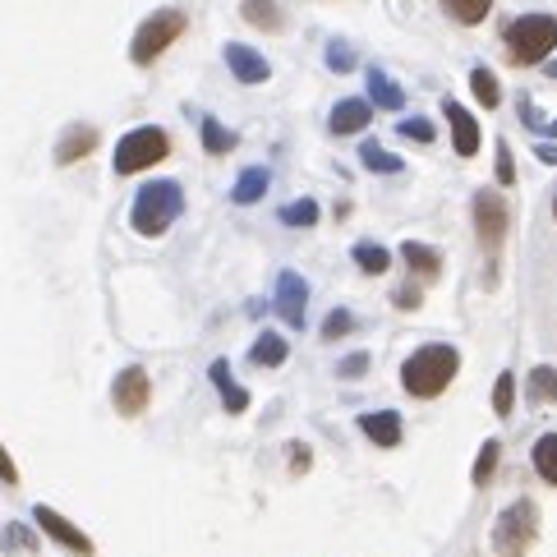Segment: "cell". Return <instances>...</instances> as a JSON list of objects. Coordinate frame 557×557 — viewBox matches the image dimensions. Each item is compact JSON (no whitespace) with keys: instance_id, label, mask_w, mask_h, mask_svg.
<instances>
[{"instance_id":"cell-1","label":"cell","mask_w":557,"mask_h":557,"mask_svg":"<svg viewBox=\"0 0 557 557\" xmlns=\"http://www.w3.org/2000/svg\"><path fill=\"white\" fill-rule=\"evenodd\" d=\"M456 374H460L456 345L433 341V345H419V351L401 364V388H406L410 396H419V401H433V396H443L452 388Z\"/></svg>"},{"instance_id":"cell-2","label":"cell","mask_w":557,"mask_h":557,"mask_svg":"<svg viewBox=\"0 0 557 557\" xmlns=\"http://www.w3.org/2000/svg\"><path fill=\"white\" fill-rule=\"evenodd\" d=\"M185 213V189L176 180H152L134 194V207H129V226L139 230L143 240H162L170 226L180 221Z\"/></svg>"},{"instance_id":"cell-3","label":"cell","mask_w":557,"mask_h":557,"mask_svg":"<svg viewBox=\"0 0 557 557\" xmlns=\"http://www.w3.org/2000/svg\"><path fill=\"white\" fill-rule=\"evenodd\" d=\"M503 47L511 65H544L557 51V18L553 14H521L503 28Z\"/></svg>"},{"instance_id":"cell-4","label":"cell","mask_w":557,"mask_h":557,"mask_svg":"<svg viewBox=\"0 0 557 557\" xmlns=\"http://www.w3.org/2000/svg\"><path fill=\"white\" fill-rule=\"evenodd\" d=\"M189 28V18L185 10H152L139 28H134V42H129V61L134 65H152V61H162V51H170L185 37Z\"/></svg>"},{"instance_id":"cell-5","label":"cell","mask_w":557,"mask_h":557,"mask_svg":"<svg viewBox=\"0 0 557 557\" xmlns=\"http://www.w3.org/2000/svg\"><path fill=\"white\" fill-rule=\"evenodd\" d=\"M534 534H540V507L530 497H516V503L493 521V553L497 557H530Z\"/></svg>"},{"instance_id":"cell-6","label":"cell","mask_w":557,"mask_h":557,"mask_svg":"<svg viewBox=\"0 0 557 557\" xmlns=\"http://www.w3.org/2000/svg\"><path fill=\"white\" fill-rule=\"evenodd\" d=\"M170 157V134L162 125H139L115 143V176H139V170L157 166Z\"/></svg>"},{"instance_id":"cell-7","label":"cell","mask_w":557,"mask_h":557,"mask_svg":"<svg viewBox=\"0 0 557 557\" xmlns=\"http://www.w3.org/2000/svg\"><path fill=\"white\" fill-rule=\"evenodd\" d=\"M507 226H511V207L507 199L497 194V189H479L474 194V236L484 249H497L507 236Z\"/></svg>"},{"instance_id":"cell-8","label":"cell","mask_w":557,"mask_h":557,"mask_svg":"<svg viewBox=\"0 0 557 557\" xmlns=\"http://www.w3.org/2000/svg\"><path fill=\"white\" fill-rule=\"evenodd\" d=\"M148 401H152V378H148V369L129 364V369L115 374V382H111V406L121 410L125 419L143 415V410H148Z\"/></svg>"},{"instance_id":"cell-9","label":"cell","mask_w":557,"mask_h":557,"mask_svg":"<svg viewBox=\"0 0 557 557\" xmlns=\"http://www.w3.org/2000/svg\"><path fill=\"white\" fill-rule=\"evenodd\" d=\"M273 309L281 314L286 328H304V309H309V286L300 273H281L273 291Z\"/></svg>"},{"instance_id":"cell-10","label":"cell","mask_w":557,"mask_h":557,"mask_svg":"<svg viewBox=\"0 0 557 557\" xmlns=\"http://www.w3.org/2000/svg\"><path fill=\"white\" fill-rule=\"evenodd\" d=\"M226 69L236 74V84H249V88H258L273 79V65H267V55L254 51V47H244V42H230L226 47Z\"/></svg>"},{"instance_id":"cell-11","label":"cell","mask_w":557,"mask_h":557,"mask_svg":"<svg viewBox=\"0 0 557 557\" xmlns=\"http://www.w3.org/2000/svg\"><path fill=\"white\" fill-rule=\"evenodd\" d=\"M33 521L42 526V530L51 534L55 544H65L69 553H79V557H92V540H88V534H84L79 526H74V521H65L61 511H51V507H37V511H33Z\"/></svg>"},{"instance_id":"cell-12","label":"cell","mask_w":557,"mask_h":557,"mask_svg":"<svg viewBox=\"0 0 557 557\" xmlns=\"http://www.w3.org/2000/svg\"><path fill=\"white\" fill-rule=\"evenodd\" d=\"M443 115H447V125H452V148L460 152V157H474V152H479V139H484V134H479V121H474V115L460 106L456 98L443 102Z\"/></svg>"},{"instance_id":"cell-13","label":"cell","mask_w":557,"mask_h":557,"mask_svg":"<svg viewBox=\"0 0 557 557\" xmlns=\"http://www.w3.org/2000/svg\"><path fill=\"white\" fill-rule=\"evenodd\" d=\"M374 121V102L369 98H341L328 115V129L337 134V139H345V134H359V129H369Z\"/></svg>"},{"instance_id":"cell-14","label":"cell","mask_w":557,"mask_h":557,"mask_svg":"<svg viewBox=\"0 0 557 557\" xmlns=\"http://www.w3.org/2000/svg\"><path fill=\"white\" fill-rule=\"evenodd\" d=\"M359 429L374 447H401V415L396 410H364Z\"/></svg>"},{"instance_id":"cell-15","label":"cell","mask_w":557,"mask_h":557,"mask_svg":"<svg viewBox=\"0 0 557 557\" xmlns=\"http://www.w3.org/2000/svg\"><path fill=\"white\" fill-rule=\"evenodd\" d=\"M98 139L102 134L92 129V125H69L65 134H61V143H55V162L61 166H74V162H84L92 148H98Z\"/></svg>"},{"instance_id":"cell-16","label":"cell","mask_w":557,"mask_h":557,"mask_svg":"<svg viewBox=\"0 0 557 557\" xmlns=\"http://www.w3.org/2000/svg\"><path fill=\"white\" fill-rule=\"evenodd\" d=\"M401 263H406L415 277H425V281H433L438 273H443V254H438L433 244H419V240L401 244Z\"/></svg>"},{"instance_id":"cell-17","label":"cell","mask_w":557,"mask_h":557,"mask_svg":"<svg viewBox=\"0 0 557 557\" xmlns=\"http://www.w3.org/2000/svg\"><path fill=\"white\" fill-rule=\"evenodd\" d=\"M199 134H203L207 157H226V152H236V143H240V134H236V129H226L217 115H203V121H199Z\"/></svg>"},{"instance_id":"cell-18","label":"cell","mask_w":557,"mask_h":557,"mask_svg":"<svg viewBox=\"0 0 557 557\" xmlns=\"http://www.w3.org/2000/svg\"><path fill=\"white\" fill-rule=\"evenodd\" d=\"M267 185H273V170H267V166H249V170H240V180H236V189H230V199H236L240 207H249V203H258L267 194Z\"/></svg>"},{"instance_id":"cell-19","label":"cell","mask_w":557,"mask_h":557,"mask_svg":"<svg viewBox=\"0 0 557 557\" xmlns=\"http://www.w3.org/2000/svg\"><path fill=\"white\" fill-rule=\"evenodd\" d=\"M369 102L382 106V111H401V106H406V92H401V84L392 79V74H382L374 65L369 69Z\"/></svg>"},{"instance_id":"cell-20","label":"cell","mask_w":557,"mask_h":557,"mask_svg":"<svg viewBox=\"0 0 557 557\" xmlns=\"http://www.w3.org/2000/svg\"><path fill=\"white\" fill-rule=\"evenodd\" d=\"M213 382H217V392H221V410H230V415L249 410V392L240 388L236 378H230V364H226V359L213 364Z\"/></svg>"},{"instance_id":"cell-21","label":"cell","mask_w":557,"mask_h":557,"mask_svg":"<svg viewBox=\"0 0 557 557\" xmlns=\"http://www.w3.org/2000/svg\"><path fill=\"white\" fill-rule=\"evenodd\" d=\"M240 14H244V24H254L263 33H281L286 28V14H281L277 0H244Z\"/></svg>"},{"instance_id":"cell-22","label":"cell","mask_w":557,"mask_h":557,"mask_svg":"<svg viewBox=\"0 0 557 557\" xmlns=\"http://www.w3.org/2000/svg\"><path fill=\"white\" fill-rule=\"evenodd\" d=\"M438 5H443V14L456 18L460 28H474L493 14V0H438Z\"/></svg>"},{"instance_id":"cell-23","label":"cell","mask_w":557,"mask_h":557,"mask_svg":"<svg viewBox=\"0 0 557 557\" xmlns=\"http://www.w3.org/2000/svg\"><path fill=\"white\" fill-rule=\"evenodd\" d=\"M286 355H291V345H286V337H277V332H263L254 341V351H249V359H254L258 369H281Z\"/></svg>"},{"instance_id":"cell-24","label":"cell","mask_w":557,"mask_h":557,"mask_svg":"<svg viewBox=\"0 0 557 557\" xmlns=\"http://www.w3.org/2000/svg\"><path fill=\"white\" fill-rule=\"evenodd\" d=\"M470 92H474V102H479V106H489V111H493V106H503V84L493 79V69H489V65H474V69H470Z\"/></svg>"},{"instance_id":"cell-25","label":"cell","mask_w":557,"mask_h":557,"mask_svg":"<svg viewBox=\"0 0 557 557\" xmlns=\"http://www.w3.org/2000/svg\"><path fill=\"white\" fill-rule=\"evenodd\" d=\"M534 470H540V479L544 484H553L557 489V433H544L540 443H534Z\"/></svg>"},{"instance_id":"cell-26","label":"cell","mask_w":557,"mask_h":557,"mask_svg":"<svg viewBox=\"0 0 557 557\" xmlns=\"http://www.w3.org/2000/svg\"><path fill=\"white\" fill-rule=\"evenodd\" d=\"M359 162L369 166V170H378V176H396V170L406 166V162L396 157V152H388V148H382V143H374V139L359 148Z\"/></svg>"},{"instance_id":"cell-27","label":"cell","mask_w":557,"mask_h":557,"mask_svg":"<svg viewBox=\"0 0 557 557\" xmlns=\"http://www.w3.org/2000/svg\"><path fill=\"white\" fill-rule=\"evenodd\" d=\"M516 115H521V125H526V129H534V134H548V139H557V115L548 121V115H544L540 106H534V98H521V102H516Z\"/></svg>"},{"instance_id":"cell-28","label":"cell","mask_w":557,"mask_h":557,"mask_svg":"<svg viewBox=\"0 0 557 557\" xmlns=\"http://www.w3.org/2000/svg\"><path fill=\"white\" fill-rule=\"evenodd\" d=\"M355 263H359V273H369V277H382L392 267V254L382 244H355Z\"/></svg>"},{"instance_id":"cell-29","label":"cell","mask_w":557,"mask_h":557,"mask_svg":"<svg viewBox=\"0 0 557 557\" xmlns=\"http://www.w3.org/2000/svg\"><path fill=\"white\" fill-rule=\"evenodd\" d=\"M497 456H503V443H497V438H489V443L479 447V460H474V470H470L474 489H484L489 479H493V470H497Z\"/></svg>"},{"instance_id":"cell-30","label":"cell","mask_w":557,"mask_h":557,"mask_svg":"<svg viewBox=\"0 0 557 557\" xmlns=\"http://www.w3.org/2000/svg\"><path fill=\"white\" fill-rule=\"evenodd\" d=\"M530 401H557V369L553 364L530 369Z\"/></svg>"},{"instance_id":"cell-31","label":"cell","mask_w":557,"mask_h":557,"mask_svg":"<svg viewBox=\"0 0 557 557\" xmlns=\"http://www.w3.org/2000/svg\"><path fill=\"white\" fill-rule=\"evenodd\" d=\"M281 226H314L318 221V203L314 199H300V203H286L281 213H277Z\"/></svg>"},{"instance_id":"cell-32","label":"cell","mask_w":557,"mask_h":557,"mask_svg":"<svg viewBox=\"0 0 557 557\" xmlns=\"http://www.w3.org/2000/svg\"><path fill=\"white\" fill-rule=\"evenodd\" d=\"M328 69L332 74H351L355 69V47L345 42V37H332L328 42Z\"/></svg>"},{"instance_id":"cell-33","label":"cell","mask_w":557,"mask_h":557,"mask_svg":"<svg viewBox=\"0 0 557 557\" xmlns=\"http://www.w3.org/2000/svg\"><path fill=\"white\" fill-rule=\"evenodd\" d=\"M511 406H516V378L511 374H497V382H493V410L507 419Z\"/></svg>"},{"instance_id":"cell-34","label":"cell","mask_w":557,"mask_h":557,"mask_svg":"<svg viewBox=\"0 0 557 557\" xmlns=\"http://www.w3.org/2000/svg\"><path fill=\"white\" fill-rule=\"evenodd\" d=\"M396 129L406 134L410 143H433V134H438V129H433V121H425V115H406V121H401Z\"/></svg>"},{"instance_id":"cell-35","label":"cell","mask_w":557,"mask_h":557,"mask_svg":"<svg viewBox=\"0 0 557 557\" xmlns=\"http://www.w3.org/2000/svg\"><path fill=\"white\" fill-rule=\"evenodd\" d=\"M351 328H355V318L345 314V309H332V314H328V322H322V341H341Z\"/></svg>"},{"instance_id":"cell-36","label":"cell","mask_w":557,"mask_h":557,"mask_svg":"<svg viewBox=\"0 0 557 557\" xmlns=\"http://www.w3.org/2000/svg\"><path fill=\"white\" fill-rule=\"evenodd\" d=\"M511 180H516V166H511V148H507V143H497V185L507 189Z\"/></svg>"},{"instance_id":"cell-37","label":"cell","mask_w":557,"mask_h":557,"mask_svg":"<svg viewBox=\"0 0 557 557\" xmlns=\"http://www.w3.org/2000/svg\"><path fill=\"white\" fill-rule=\"evenodd\" d=\"M286 452H291V474H304V470H309V460H314V452H309V447H304V443H291V447H286Z\"/></svg>"},{"instance_id":"cell-38","label":"cell","mask_w":557,"mask_h":557,"mask_svg":"<svg viewBox=\"0 0 557 557\" xmlns=\"http://www.w3.org/2000/svg\"><path fill=\"white\" fill-rule=\"evenodd\" d=\"M33 544H37V540H33V534H28L24 526H10V534H5V548H10V553H14V548L24 553V548H33Z\"/></svg>"},{"instance_id":"cell-39","label":"cell","mask_w":557,"mask_h":557,"mask_svg":"<svg viewBox=\"0 0 557 557\" xmlns=\"http://www.w3.org/2000/svg\"><path fill=\"white\" fill-rule=\"evenodd\" d=\"M364 369H369V355H351V359H341V378H359Z\"/></svg>"},{"instance_id":"cell-40","label":"cell","mask_w":557,"mask_h":557,"mask_svg":"<svg viewBox=\"0 0 557 557\" xmlns=\"http://www.w3.org/2000/svg\"><path fill=\"white\" fill-rule=\"evenodd\" d=\"M0 479H5V484H18V466L10 460V452L0 447Z\"/></svg>"},{"instance_id":"cell-41","label":"cell","mask_w":557,"mask_h":557,"mask_svg":"<svg viewBox=\"0 0 557 557\" xmlns=\"http://www.w3.org/2000/svg\"><path fill=\"white\" fill-rule=\"evenodd\" d=\"M396 304H401V309H415V304H419V291H415V286H401V291H396Z\"/></svg>"},{"instance_id":"cell-42","label":"cell","mask_w":557,"mask_h":557,"mask_svg":"<svg viewBox=\"0 0 557 557\" xmlns=\"http://www.w3.org/2000/svg\"><path fill=\"white\" fill-rule=\"evenodd\" d=\"M540 162H548V166H557V143H540Z\"/></svg>"},{"instance_id":"cell-43","label":"cell","mask_w":557,"mask_h":557,"mask_svg":"<svg viewBox=\"0 0 557 557\" xmlns=\"http://www.w3.org/2000/svg\"><path fill=\"white\" fill-rule=\"evenodd\" d=\"M544 74H548V79H557V55H548V61H544Z\"/></svg>"},{"instance_id":"cell-44","label":"cell","mask_w":557,"mask_h":557,"mask_svg":"<svg viewBox=\"0 0 557 557\" xmlns=\"http://www.w3.org/2000/svg\"><path fill=\"white\" fill-rule=\"evenodd\" d=\"M553 221H557V189H553Z\"/></svg>"}]
</instances>
